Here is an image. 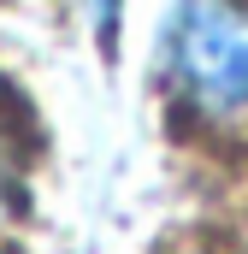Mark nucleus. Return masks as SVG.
<instances>
[{
	"label": "nucleus",
	"instance_id": "nucleus-1",
	"mask_svg": "<svg viewBox=\"0 0 248 254\" xmlns=\"http://www.w3.org/2000/svg\"><path fill=\"white\" fill-rule=\"evenodd\" d=\"M172 77L178 95L207 119H248V12L243 6H184L172 18Z\"/></svg>",
	"mask_w": 248,
	"mask_h": 254
},
{
	"label": "nucleus",
	"instance_id": "nucleus-2",
	"mask_svg": "<svg viewBox=\"0 0 248 254\" xmlns=\"http://www.w3.org/2000/svg\"><path fill=\"white\" fill-rule=\"evenodd\" d=\"M6 184H12V160H6V142H0V201H6Z\"/></svg>",
	"mask_w": 248,
	"mask_h": 254
}]
</instances>
